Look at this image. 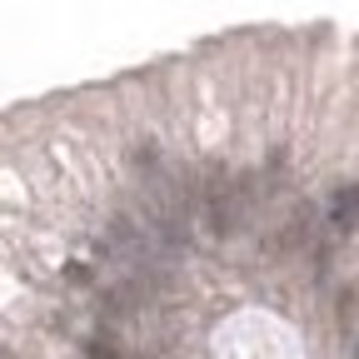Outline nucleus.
<instances>
[{
  "label": "nucleus",
  "instance_id": "obj_1",
  "mask_svg": "<svg viewBox=\"0 0 359 359\" xmlns=\"http://www.w3.org/2000/svg\"><path fill=\"white\" fill-rule=\"evenodd\" d=\"M264 195H259V180L250 170H235V165H215L205 190H200V219L210 224L215 240H235L245 235V224L259 215Z\"/></svg>",
  "mask_w": 359,
  "mask_h": 359
},
{
  "label": "nucleus",
  "instance_id": "obj_2",
  "mask_svg": "<svg viewBox=\"0 0 359 359\" xmlns=\"http://www.w3.org/2000/svg\"><path fill=\"white\" fill-rule=\"evenodd\" d=\"M354 224H359V180H354V185H344V190H334L330 205H325V230H330V240L354 235Z\"/></svg>",
  "mask_w": 359,
  "mask_h": 359
}]
</instances>
